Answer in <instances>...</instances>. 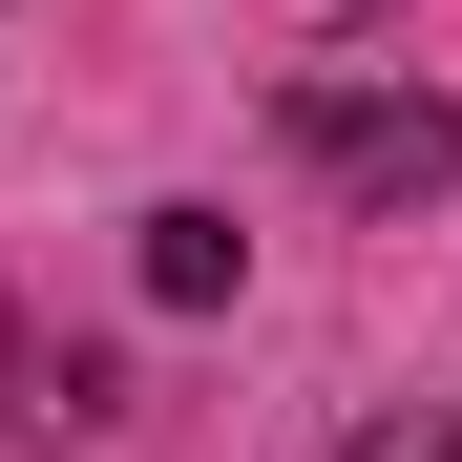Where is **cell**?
<instances>
[{"mask_svg":"<svg viewBox=\"0 0 462 462\" xmlns=\"http://www.w3.org/2000/svg\"><path fill=\"white\" fill-rule=\"evenodd\" d=\"M337 462H462V420H378V441H337Z\"/></svg>","mask_w":462,"mask_h":462,"instance_id":"obj_3","label":"cell"},{"mask_svg":"<svg viewBox=\"0 0 462 462\" xmlns=\"http://www.w3.org/2000/svg\"><path fill=\"white\" fill-rule=\"evenodd\" d=\"M273 147H294L316 189H357V210L462 189V106H420V85H273Z\"/></svg>","mask_w":462,"mask_h":462,"instance_id":"obj_1","label":"cell"},{"mask_svg":"<svg viewBox=\"0 0 462 462\" xmlns=\"http://www.w3.org/2000/svg\"><path fill=\"white\" fill-rule=\"evenodd\" d=\"M147 294L210 316V294H231V210H147Z\"/></svg>","mask_w":462,"mask_h":462,"instance_id":"obj_2","label":"cell"}]
</instances>
